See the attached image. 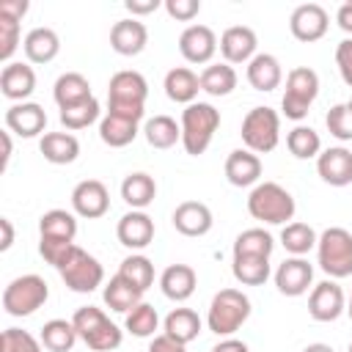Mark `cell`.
Returning a JSON list of instances; mask_svg holds the SVG:
<instances>
[{"mask_svg":"<svg viewBox=\"0 0 352 352\" xmlns=\"http://www.w3.org/2000/svg\"><path fill=\"white\" fill-rule=\"evenodd\" d=\"M146 96H148V82L140 72L132 69L116 72L107 85V113L140 124L146 113Z\"/></svg>","mask_w":352,"mask_h":352,"instance_id":"1","label":"cell"},{"mask_svg":"<svg viewBox=\"0 0 352 352\" xmlns=\"http://www.w3.org/2000/svg\"><path fill=\"white\" fill-rule=\"evenodd\" d=\"M72 324H74L80 341L94 352H113L124 341L121 327L116 322H110V316L96 305L77 308L74 316H72Z\"/></svg>","mask_w":352,"mask_h":352,"instance_id":"2","label":"cell"},{"mask_svg":"<svg viewBox=\"0 0 352 352\" xmlns=\"http://www.w3.org/2000/svg\"><path fill=\"white\" fill-rule=\"evenodd\" d=\"M294 198L278 182H258L248 195V212L267 226H286L294 217Z\"/></svg>","mask_w":352,"mask_h":352,"instance_id":"3","label":"cell"},{"mask_svg":"<svg viewBox=\"0 0 352 352\" xmlns=\"http://www.w3.org/2000/svg\"><path fill=\"white\" fill-rule=\"evenodd\" d=\"M182 146L190 157H198L209 148L217 126H220V110L209 102H192L182 110Z\"/></svg>","mask_w":352,"mask_h":352,"instance_id":"4","label":"cell"},{"mask_svg":"<svg viewBox=\"0 0 352 352\" xmlns=\"http://www.w3.org/2000/svg\"><path fill=\"white\" fill-rule=\"evenodd\" d=\"M250 316V300L239 289H220L206 311V327L214 336L231 338Z\"/></svg>","mask_w":352,"mask_h":352,"instance_id":"5","label":"cell"},{"mask_svg":"<svg viewBox=\"0 0 352 352\" xmlns=\"http://www.w3.org/2000/svg\"><path fill=\"white\" fill-rule=\"evenodd\" d=\"M316 261L322 272L333 280L352 275V234L341 226H330L319 234L316 242Z\"/></svg>","mask_w":352,"mask_h":352,"instance_id":"6","label":"cell"},{"mask_svg":"<svg viewBox=\"0 0 352 352\" xmlns=\"http://www.w3.org/2000/svg\"><path fill=\"white\" fill-rule=\"evenodd\" d=\"M50 297V286L41 275L28 272L14 278L6 289H3V311L8 316H30L36 314Z\"/></svg>","mask_w":352,"mask_h":352,"instance_id":"7","label":"cell"},{"mask_svg":"<svg viewBox=\"0 0 352 352\" xmlns=\"http://www.w3.org/2000/svg\"><path fill=\"white\" fill-rule=\"evenodd\" d=\"M319 96V74L308 66H297L286 74V91L280 99V113L292 121H302Z\"/></svg>","mask_w":352,"mask_h":352,"instance_id":"8","label":"cell"},{"mask_svg":"<svg viewBox=\"0 0 352 352\" xmlns=\"http://www.w3.org/2000/svg\"><path fill=\"white\" fill-rule=\"evenodd\" d=\"M242 143L253 154H270L280 140V116L272 107H253L242 118Z\"/></svg>","mask_w":352,"mask_h":352,"instance_id":"9","label":"cell"},{"mask_svg":"<svg viewBox=\"0 0 352 352\" xmlns=\"http://www.w3.org/2000/svg\"><path fill=\"white\" fill-rule=\"evenodd\" d=\"M58 272H60V280L77 294H88L96 286H102V280H104V270H102L99 258L85 253L82 248H74L72 256L66 258V264Z\"/></svg>","mask_w":352,"mask_h":352,"instance_id":"10","label":"cell"},{"mask_svg":"<svg viewBox=\"0 0 352 352\" xmlns=\"http://www.w3.org/2000/svg\"><path fill=\"white\" fill-rule=\"evenodd\" d=\"M346 311V297H344V289L327 278L322 283H316L308 294V314L311 319L316 322H336L341 314Z\"/></svg>","mask_w":352,"mask_h":352,"instance_id":"11","label":"cell"},{"mask_svg":"<svg viewBox=\"0 0 352 352\" xmlns=\"http://www.w3.org/2000/svg\"><path fill=\"white\" fill-rule=\"evenodd\" d=\"M327 28H330V16H327V11H324L319 3H302V6H297V8L292 11V16H289V30H292V36H294L297 41H305V44L319 41V38L327 33Z\"/></svg>","mask_w":352,"mask_h":352,"instance_id":"12","label":"cell"},{"mask_svg":"<svg viewBox=\"0 0 352 352\" xmlns=\"http://www.w3.org/2000/svg\"><path fill=\"white\" fill-rule=\"evenodd\" d=\"M217 47H220V41L209 25H190L179 36V52L187 63H198V66L209 63L214 58Z\"/></svg>","mask_w":352,"mask_h":352,"instance_id":"13","label":"cell"},{"mask_svg":"<svg viewBox=\"0 0 352 352\" xmlns=\"http://www.w3.org/2000/svg\"><path fill=\"white\" fill-rule=\"evenodd\" d=\"M256 47H258L256 30L248 25H231L220 36V55H223V63L228 66L250 63L256 58Z\"/></svg>","mask_w":352,"mask_h":352,"instance_id":"14","label":"cell"},{"mask_svg":"<svg viewBox=\"0 0 352 352\" xmlns=\"http://www.w3.org/2000/svg\"><path fill=\"white\" fill-rule=\"evenodd\" d=\"M72 209L85 220H96L110 209V192L99 179H82L72 190Z\"/></svg>","mask_w":352,"mask_h":352,"instance_id":"15","label":"cell"},{"mask_svg":"<svg viewBox=\"0 0 352 352\" xmlns=\"http://www.w3.org/2000/svg\"><path fill=\"white\" fill-rule=\"evenodd\" d=\"M314 283V267L302 258V256H292V258H283L275 270V286L280 294L286 297H300L311 289Z\"/></svg>","mask_w":352,"mask_h":352,"instance_id":"16","label":"cell"},{"mask_svg":"<svg viewBox=\"0 0 352 352\" xmlns=\"http://www.w3.org/2000/svg\"><path fill=\"white\" fill-rule=\"evenodd\" d=\"M6 129L19 138H38L47 129V113L36 102H16L6 110Z\"/></svg>","mask_w":352,"mask_h":352,"instance_id":"17","label":"cell"},{"mask_svg":"<svg viewBox=\"0 0 352 352\" xmlns=\"http://www.w3.org/2000/svg\"><path fill=\"white\" fill-rule=\"evenodd\" d=\"M316 173L330 187H346L352 184V151L344 146L324 148L316 157Z\"/></svg>","mask_w":352,"mask_h":352,"instance_id":"18","label":"cell"},{"mask_svg":"<svg viewBox=\"0 0 352 352\" xmlns=\"http://www.w3.org/2000/svg\"><path fill=\"white\" fill-rule=\"evenodd\" d=\"M170 220H173V228L182 236H204L214 226L212 209L206 204H201V201H182L173 209V217Z\"/></svg>","mask_w":352,"mask_h":352,"instance_id":"19","label":"cell"},{"mask_svg":"<svg viewBox=\"0 0 352 352\" xmlns=\"http://www.w3.org/2000/svg\"><path fill=\"white\" fill-rule=\"evenodd\" d=\"M116 236H118V242H121L124 248H129V250H143V248H148L151 239H154V220H151L146 212L132 209V212H126V214L118 220Z\"/></svg>","mask_w":352,"mask_h":352,"instance_id":"20","label":"cell"},{"mask_svg":"<svg viewBox=\"0 0 352 352\" xmlns=\"http://www.w3.org/2000/svg\"><path fill=\"white\" fill-rule=\"evenodd\" d=\"M148 44V30L140 19L129 16V19H118L113 28H110V47L124 55V58H132V55H140Z\"/></svg>","mask_w":352,"mask_h":352,"instance_id":"21","label":"cell"},{"mask_svg":"<svg viewBox=\"0 0 352 352\" xmlns=\"http://www.w3.org/2000/svg\"><path fill=\"white\" fill-rule=\"evenodd\" d=\"M0 91L14 104L25 102L36 91V72H33V66H28L22 60H11L8 66H3V72H0Z\"/></svg>","mask_w":352,"mask_h":352,"instance_id":"22","label":"cell"},{"mask_svg":"<svg viewBox=\"0 0 352 352\" xmlns=\"http://www.w3.org/2000/svg\"><path fill=\"white\" fill-rule=\"evenodd\" d=\"M226 179L234 187H256L261 179V160L248 148H234L226 157Z\"/></svg>","mask_w":352,"mask_h":352,"instance_id":"23","label":"cell"},{"mask_svg":"<svg viewBox=\"0 0 352 352\" xmlns=\"http://www.w3.org/2000/svg\"><path fill=\"white\" fill-rule=\"evenodd\" d=\"M195 286H198V275H195V270L190 264H170L160 275V289L173 302L190 300L192 292H195Z\"/></svg>","mask_w":352,"mask_h":352,"instance_id":"24","label":"cell"},{"mask_svg":"<svg viewBox=\"0 0 352 352\" xmlns=\"http://www.w3.org/2000/svg\"><path fill=\"white\" fill-rule=\"evenodd\" d=\"M38 151L52 165H69L80 157V140L72 132H44L38 140Z\"/></svg>","mask_w":352,"mask_h":352,"instance_id":"25","label":"cell"},{"mask_svg":"<svg viewBox=\"0 0 352 352\" xmlns=\"http://www.w3.org/2000/svg\"><path fill=\"white\" fill-rule=\"evenodd\" d=\"M162 88H165V96L170 102H176V104H192L195 96H198V91H201V80H198V74L192 69L176 66V69H170L165 74Z\"/></svg>","mask_w":352,"mask_h":352,"instance_id":"26","label":"cell"},{"mask_svg":"<svg viewBox=\"0 0 352 352\" xmlns=\"http://www.w3.org/2000/svg\"><path fill=\"white\" fill-rule=\"evenodd\" d=\"M22 50H25V58L30 63H50L60 52V38H58V33L52 28H33L25 36Z\"/></svg>","mask_w":352,"mask_h":352,"instance_id":"27","label":"cell"},{"mask_svg":"<svg viewBox=\"0 0 352 352\" xmlns=\"http://www.w3.org/2000/svg\"><path fill=\"white\" fill-rule=\"evenodd\" d=\"M283 80V69H280V60L270 52H256V58L248 63V82L256 88V91H275Z\"/></svg>","mask_w":352,"mask_h":352,"instance_id":"28","label":"cell"},{"mask_svg":"<svg viewBox=\"0 0 352 352\" xmlns=\"http://www.w3.org/2000/svg\"><path fill=\"white\" fill-rule=\"evenodd\" d=\"M201 327H204V322L192 308H173L162 322V333L179 344H184V346L198 338Z\"/></svg>","mask_w":352,"mask_h":352,"instance_id":"29","label":"cell"},{"mask_svg":"<svg viewBox=\"0 0 352 352\" xmlns=\"http://www.w3.org/2000/svg\"><path fill=\"white\" fill-rule=\"evenodd\" d=\"M102 297H104V305L110 308V311H118V314H129L135 305H140L143 300V292L138 289V286H132L126 278H121L118 272L107 280V286H104V292H102Z\"/></svg>","mask_w":352,"mask_h":352,"instance_id":"30","label":"cell"},{"mask_svg":"<svg viewBox=\"0 0 352 352\" xmlns=\"http://www.w3.org/2000/svg\"><path fill=\"white\" fill-rule=\"evenodd\" d=\"M52 96L58 102V107H72V104H80L85 99H91V82L80 74V72H66L55 80V88H52Z\"/></svg>","mask_w":352,"mask_h":352,"instance_id":"31","label":"cell"},{"mask_svg":"<svg viewBox=\"0 0 352 352\" xmlns=\"http://www.w3.org/2000/svg\"><path fill=\"white\" fill-rule=\"evenodd\" d=\"M121 198L132 206V209H146L154 198H157V182L154 176L138 170V173H129L124 182H121Z\"/></svg>","mask_w":352,"mask_h":352,"instance_id":"32","label":"cell"},{"mask_svg":"<svg viewBox=\"0 0 352 352\" xmlns=\"http://www.w3.org/2000/svg\"><path fill=\"white\" fill-rule=\"evenodd\" d=\"M38 236L74 242V236H77V217L72 212H66V209H50L38 220Z\"/></svg>","mask_w":352,"mask_h":352,"instance_id":"33","label":"cell"},{"mask_svg":"<svg viewBox=\"0 0 352 352\" xmlns=\"http://www.w3.org/2000/svg\"><path fill=\"white\" fill-rule=\"evenodd\" d=\"M201 91L209 96H228L236 88V72L228 63H209L201 74Z\"/></svg>","mask_w":352,"mask_h":352,"instance_id":"34","label":"cell"},{"mask_svg":"<svg viewBox=\"0 0 352 352\" xmlns=\"http://www.w3.org/2000/svg\"><path fill=\"white\" fill-rule=\"evenodd\" d=\"M143 135H146V143L151 148H173L176 143H182V126L170 116L148 118L143 126Z\"/></svg>","mask_w":352,"mask_h":352,"instance_id":"35","label":"cell"},{"mask_svg":"<svg viewBox=\"0 0 352 352\" xmlns=\"http://www.w3.org/2000/svg\"><path fill=\"white\" fill-rule=\"evenodd\" d=\"M99 138L110 148H124V146H129L138 138V124L135 121H126L121 116H110L107 113L99 121Z\"/></svg>","mask_w":352,"mask_h":352,"instance_id":"36","label":"cell"},{"mask_svg":"<svg viewBox=\"0 0 352 352\" xmlns=\"http://www.w3.org/2000/svg\"><path fill=\"white\" fill-rule=\"evenodd\" d=\"M77 338L80 336H77L72 319L69 322L66 319H50L41 327V344L50 352H72V346L77 344Z\"/></svg>","mask_w":352,"mask_h":352,"instance_id":"37","label":"cell"},{"mask_svg":"<svg viewBox=\"0 0 352 352\" xmlns=\"http://www.w3.org/2000/svg\"><path fill=\"white\" fill-rule=\"evenodd\" d=\"M231 272L242 286H261L270 278V258H264V256H234Z\"/></svg>","mask_w":352,"mask_h":352,"instance_id":"38","label":"cell"},{"mask_svg":"<svg viewBox=\"0 0 352 352\" xmlns=\"http://www.w3.org/2000/svg\"><path fill=\"white\" fill-rule=\"evenodd\" d=\"M286 148L292 151V157L297 160H314L322 154V138L316 129L305 126V124H297L289 135H286Z\"/></svg>","mask_w":352,"mask_h":352,"instance_id":"39","label":"cell"},{"mask_svg":"<svg viewBox=\"0 0 352 352\" xmlns=\"http://www.w3.org/2000/svg\"><path fill=\"white\" fill-rule=\"evenodd\" d=\"M275 250V239L264 228H248L234 239V256H264L270 258Z\"/></svg>","mask_w":352,"mask_h":352,"instance_id":"40","label":"cell"},{"mask_svg":"<svg viewBox=\"0 0 352 352\" xmlns=\"http://www.w3.org/2000/svg\"><path fill=\"white\" fill-rule=\"evenodd\" d=\"M124 327H126V333H132L135 338H154V336H157V327H160V314H157L154 305L140 302V305H135V308L126 314Z\"/></svg>","mask_w":352,"mask_h":352,"instance_id":"41","label":"cell"},{"mask_svg":"<svg viewBox=\"0 0 352 352\" xmlns=\"http://www.w3.org/2000/svg\"><path fill=\"white\" fill-rule=\"evenodd\" d=\"M319 236L308 223H286L280 231V245L292 253V256H305L311 248H316Z\"/></svg>","mask_w":352,"mask_h":352,"instance_id":"42","label":"cell"},{"mask_svg":"<svg viewBox=\"0 0 352 352\" xmlns=\"http://www.w3.org/2000/svg\"><path fill=\"white\" fill-rule=\"evenodd\" d=\"M118 275L126 278V280H129L132 286H138L140 292H146V289H151V283H154V264H151V258H146V256H140V253H132V256H126V258L121 261Z\"/></svg>","mask_w":352,"mask_h":352,"instance_id":"43","label":"cell"},{"mask_svg":"<svg viewBox=\"0 0 352 352\" xmlns=\"http://www.w3.org/2000/svg\"><path fill=\"white\" fill-rule=\"evenodd\" d=\"M96 118H99V102L94 96L85 99V102H80V104H72V107H63L60 110V124L66 129H72V132L91 126Z\"/></svg>","mask_w":352,"mask_h":352,"instance_id":"44","label":"cell"},{"mask_svg":"<svg viewBox=\"0 0 352 352\" xmlns=\"http://www.w3.org/2000/svg\"><path fill=\"white\" fill-rule=\"evenodd\" d=\"M41 338L19 327H6L0 336V352H41Z\"/></svg>","mask_w":352,"mask_h":352,"instance_id":"45","label":"cell"},{"mask_svg":"<svg viewBox=\"0 0 352 352\" xmlns=\"http://www.w3.org/2000/svg\"><path fill=\"white\" fill-rule=\"evenodd\" d=\"M324 124H327V132L336 140H344V143L352 140V113H349L346 102L344 104H333L327 110V116H324Z\"/></svg>","mask_w":352,"mask_h":352,"instance_id":"46","label":"cell"},{"mask_svg":"<svg viewBox=\"0 0 352 352\" xmlns=\"http://www.w3.org/2000/svg\"><path fill=\"white\" fill-rule=\"evenodd\" d=\"M77 245L74 242H66V239H47V236H38V253L47 264H52L55 270H60L66 264V258L72 256Z\"/></svg>","mask_w":352,"mask_h":352,"instance_id":"47","label":"cell"},{"mask_svg":"<svg viewBox=\"0 0 352 352\" xmlns=\"http://www.w3.org/2000/svg\"><path fill=\"white\" fill-rule=\"evenodd\" d=\"M16 47H19V22L0 16V60L6 66L11 63V55L16 52Z\"/></svg>","mask_w":352,"mask_h":352,"instance_id":"48","label":"cell"},{"mask_svg":"<svg viewBox=\"0 0 352 352\" xmlns=\"http://www.w3.org/2000/svg\"><path fill=\"white\" fill-rule=\"evenodd\" d=\"M162 6H165V11H168V16L176 19V22H190V19H195L198 11H201V3H198V0H165Z\"/></svg>","mask_w":352,"mask_h":352,"instance_id":"49","label":"cell"},{"mask_svg":"<svg viewBox=\"0 0 352 352\" xmlns=\"http://www.w3.org/2000/svg\"><path fill=\"white\" fill-rule=\"evenodd\" d=\"M336 66H338L341 80L352 88V38L338 41V47H336Z\"/></svg>","mask_w":352,"mask_h":352,"instance_id":"50","label":"cell"},{"mask_svg":"<svg viewBox=\"0 0 352 352\" xmlns=\"http://www.w3.org/2000/svg\"><path fill=\"white\" fill-rule=\"evenodd\" d=\"M28 8H30L28 0H3L0 3V16H8V19L22 22V16L28 14Z\"/></svg>","mask_w":352,"mask_h":352,"instance_id":"51","label":"cell"},{"mask_svg":"<svg viewBox=\"0 0 352 352\" xmlns=\"http://www.w3.org/2000/svg\"><path fill=\"white\" fill-rule=\"evenodd\" d=\"M146 352H184V344H179V341L168 338L165 333H160V336L151 338V344H148Z\"/></svg>","mask_w":352,"mask_h":352,"instance_id":"52","label":"cell"},{"mask_svg":"<svg viewBox=\"0 0 352 352\" xmlns=\"http://www.w3.org/2000/svg\"><path fill=\"white\" fill-rule=\"evenodd\" d=\"M124 6H126V11H129V14H132V16L138 19V16L154 14V11H157V8L162 6V3H160V0H126Z\"/></svg>","mask_w":352,"mask_h":352,"instance_id":"53","label":"cell"},{"mask_svg":"<svg viewBox=\"0 0 352 352\" xmlns=\"http://www.w3.org/2000/svg\"><path fill=\"white\" fill-rule=\"evenodd\" d=\"M336 22H338V28H341L344 33H349V38H352V0H346V3L338 6Z\"/></svg>","mask_w":352,"mask_h":352,"instance_id":"54","label":"cell"},{"mask_svg":"<svg viewBox=\"0 0 352 352\" xmlns=\"http://www.w3.org/2000/svg\"><path fill=\"white\" fill-rule=\"evenodd\" d=\"M212 352H250V349H248V344L239 341V338H223V341H217V344L212 346Z\"/></svg>","mask_w":352,"mask_h":352,"instance_id":"55","label":"cell"},{"mask_svg":"<svg viewBox=\"0 0 352 352\" xmlns=\"http://www.w3.org/2000/svg\"><path fill=\"white\" fill-rule=\"evenodd\" d=\"M0 228H3V242H0V250L6 253L11 245H14V226L8 217H0Z\"/></svg>","mask_w":352,"mask_h":352,"instance_id":"56","label":"cell"},{"mask_svg":"<svg viewBox=\"0 0 352 352\" xmlns=\"http://www.w3.org/2000/svg\"><path fill=\"white\" fill-rule=\"evenodd\" d=\"M0 140H3V170H8V162H11V151H14V146H11V132L8 129H3L0 132Z\"/></svg>","mask_w":352,"mask_h":352,"instance_id":"57","label":"cell"},{"mask_svg":"<svg viewBox=\"0 0 352 352\" xmlns=\"http://www.w3.org/2000/svg\"><path fill=\"white\" fill-rule=\"evenodd\" d=\"M302 352H336L330 344H322V341H316V344H308Z\"/></svg>","mask_w":352,"mask_h":352,"instance_id":"58","label":"cell"},{"mask_svg":"<svg viewBox=\"0 0 352 352\" xmlns=\"http://www.w3.org/2000/svg\"><path fill=\"white\" fill-rule=\"evenodd\" d=\"M346 314H349V319H352V294H349V302H346Z\"/></svg>","mask_w":352,"mask_h":352,"instance_id":"59","label":"cell"},{"mask_svg":"<svg viewBox=\"0 0 352 352\" xmlns=\"http://www.w3.org/2000/svg\"><path fill=\"white\" fill-rule=\"evenodd\" d=\"M346 107H349V113H352V99H349V102H346Z\"/></svg>","mask_w":352,"mask_h":352,"instance_id":"60","label":"cell"},{"mask_svg":"<svg viewBox=\"0 0 352 352\" xmlns=\"http://www.w3.org/2000/svg\"><path fill=\"white\" fill-rule=\"evenodd\" d=\"M349 352H352V344H349Z\"/></svg>","mask_w":352,"mask_h":352,"instance_id":"61","label":"cell"}]
</instances>
